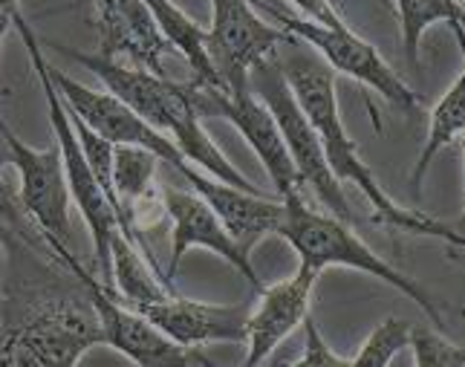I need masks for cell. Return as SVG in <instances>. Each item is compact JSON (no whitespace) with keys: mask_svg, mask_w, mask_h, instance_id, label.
<instances>
[{"mask_svg":"<svg viewBox=\"0 0 465 367\" xmlns=\"http://www.w3.org/2000/svg\"><path fill=\"white\" fill-rule=\"evenodd\" d=\"M411 336H413V324L405 322V318H384V322L367 336V342L361 344V350L356 356H350V364H367V367H384L391 364L393 356L402 347H411Z\"/></svg>","mask_w":465,"mask_h":367,"instance_id":"603a6c76","label":"cell"},{"mask_svg":"<svg viewBox=\"0 0 465 367\" xmlns=\"http://www.w3.org/2000/svg\"><path fill=\"white\" fill-rule=\"evenodd\" d=\"M249 84L269 104L272 114H275V119L281 124V134L286 139V148H290V154L295 159L303 185L312 191L318 203L324 205L330 214L352 223V209L344 197V185L332 174V168L327 163V154H324V142H321L312 119L307 116V110L301 107L290 78L283 73L281 58L275 55V58L258 64V67L249 73Z\"/></svg>","mask_w":465,"mask_h":367,"instance_id":"5b68a950","label":"cell"},{"mask_svg":"<svg viewBox=\"0 0 465 367\" xmlns=\"http://www.w3.org/2000/svg\"><path fill=\"white\" fill-rule=\"evenodd\" d=\"M180 177L197 191V194L212 205L217 212V217L226 223L229 232L237 237L240 243H243L249 252L252 246L263 241L266 234H278L281 232V223H283V214H286V205L283 200H266L263 194H254V191H246V188H237V185H229L212 174H200V168L194 163H188Z\"/></svg>","mask_w":465,"mask_h":367,"instance_id":"e0dca14e","label":"cell"},{"mask_svg":"<svg viewBox=\"0 0 465 367\" xmlns=\"http://www.w3.org/2000/svg\"><path fill=\"white\" fill-rule=\"evenodd\" d=\"M318 273L298 263V273L290 281L266 286L261 293V304L249 315V356L246 364L254 367L272 356L283 339H290L295 327H301L310 315V301L315 290Z\"/></svg>","mask_w":465,"mask_h":367,"instance_id":"2e32d148","label":"cell"},{"mask_svg":"<svg viewBox=\"0 0 465 367\" xmlns=\"http://www.w3.org/2000/svg\"><path fill=\"white\" fill-rule=\"evenodd\" d=\"M159 163H163V159L142 145H116L114 183L119 191V200L124 205V214H127V203H134L136 197H142L145 191L156 185L153 177H156Z\"/></svg>","mask_w":465,"mask_h":367,"instance_id":"7402d4cb","label":"cell"},{"mask_svg":"<svg viewBox=\"0 0 465 367\" xmlns=\"http://www.w3.org/2000/svg\"><path fill=\"white\" fill-rule=\"evenodd\" d=\"M21 0H0V15H4V24H12V15L18 12Z\"/></svg>","mask_w":465,"mask_h":367,"instance_id":"4316f807","label":"cell"},{"mask_svg":"<svg viewBox=\"0 0 465 367\" xmlns=\"http://www.w3.org/2000/svg\"><path fill=\"white\" fill-rule=\"evenodd\" d=\"M12 26L18 29L21 41L26 44V53L32 61V70H35L41 90H44V99H46V110H50V124L55 131V139L61 145L64 154V165H67V180H70V191H73V200L82 212L90 237H93V249H95V261H99V273L102 281L107 286H114V241L122 232V223L119 214L114 209V203L104 194V188L99 183V177L93 174L90 168V159L82 148V139L75 134V124L73 116L67 110V102L61 99V93L53 82V73H50V64L44 58L41 50V41L35 38L32 26L21 18V12L12 15Z\"/></svg>","mask_w":465,"mask_h":367,"instance_id":"277c9868","label":"cell"},{"mask_svg":"<svg viewBox=\"0 0 465 367\" xmlns=\"http://www.w3.org/2000/svg\"><path fill=\"white\" fill-rule=\"evenodd\" d=\"M142 315H148L151 322L168 332L173 342L185 347H203L212 342H246L249 339V307L234 304H200L171 293L163 301L139 307Z\"/></svg>","mask_w":465,"mask_h":367,"instance_id":"9a60e30c","label":"cell"},{"mask_svg":"<svg viewBox=\"0 0 465 367\" xmlns=\"http://www.w3.org/2000/svg\"><path fill=\"white\" fill-rule=\"evenodd\" d=\"M399 26H402L405 58L411 67L420 64V44L428 26L445 21L457 32L460 44H465V4L462 0H396Z\"/></svg>","mask_w":465,"mask_h":367,"instance_id":"44dd1931","label":"cell"},{"mask_svg":"<svg viewBox=\"0 0 465 367\" xmlns=\"http://www.w3.org/2000/svg\"><path fill=\"white\" fill-rule=\"evenodd\" d=\"M145 4L153 9L159 29L173 44L176 55H183L188 67L194 70V84L203 90H232L212 55V32L188 18L173 0H145Z\"/></svg>","mask_w":465,"mask_h":367,"instance_id":"ac0fdd59","label":"cell"},{"mask_svg":"<svg viewBox=\"0 0 465 367\" xmlns=\"http://www.w3.org/2000/svg\"><path fill=\"white\" fill-rule=\"evenodd\" d=\"M95 344H104V330L93 304L55 301L4 332L0 359L6 367H73Z\"/></svg>","mask_w":465,"mask_h":367,"instance_id":"52a82bcc","label":"cell"},{"mask_svg":"<svg viewBox=\"0 0 465 367\" xmlns=\"http://www.w3.org/2000/svg\"><path fill=\"white\" fill-rule=\"evenodd\" d=\"M212 55L229 87L249 84L258 64L275 58L286 44L298 41L281 26L261 18L254 0H212Z\"/></svg>","mask_w":465,"mask_h":367,"instance_id":"8fae6325","label":"cell"},{"mask_svg":"<svg viewBox=\"0 0 465 367\" xmlns=\"http://www.w3.org/2000/svg\"><path fill=\"white\" fill-rule=\"evenodd\" d=\"M281 64H283V73L290 78L301 107L307 110V116L312 119L321 142H324L327 163L335 177H339V183L356 185L364 194V200L373 205L376 220L388 223V226H393L399 232L422 234V237H437V241L465 249L462 232H457L451 226H442V223L430 220L420 212L402 209V205H396L381 191L379 180L373 177V171L367 168V163L359 156V145L352 142V136L344 127V119L339 114V99H335V75H332L335 70L330 64L318 53L310 55V53L298 50V41L290 44V53H286V58H281Z\"/></svg>","mask_w":465,"mask_h":367,"instance_id":"6da1fadb","label":"cell"},{"mask_svg":"<svg viewBox=\"0 0 465 367\" xmlns=\"http://www.w3.org/2000/svg\"><path fill=\"white\" fill-rule=\"evenodd\" d=\"M4 145L9 151V163L21 177V203L32 214V220L38 223L44 241L53 246V252L70 249L73 191H70L61 145L44 151L29 148L6 122H4Z\"/></svg>","mask_w":465,"mask_h":367,"instance_id":"30bf717a","label":"cell"},{"mask_svg":"<svg viewBox=\"0 0 465 367\" xmlns=\"http://www.w3.org/2000/svg\"><path fill=\"white\" fill-rule=\"evenodd\" d=\"M303 327H307V350H303V356L295 364H350V359L332 353L310 315H307V322H303Z\"/></svg>","mask_w":465,"mask_h":367,"instance_id":"d4e9b609","label":"cell"},{"mask_svg":"<svg viewBox=\"0 0 465 367\" xmlns=\"http://www.w3.org/2000/svg\"><path fill=\"white\" fill-rule=\"evenodd\" d=\"M114 283L122 301H127L136 310L153 304V301H163L173 293L165 278L151 266V261L124 234H119L114 241Z\"/></svg>","mask_w":465,"mask_h":367,"instance_id":"ffe728a7","label":"cell"},{"mask_svg":"<svg viewBox=\"0 0 465 367\" xmlns=\"http://www.w3.org/2000/svg\"><path fill=\"white\" fill-rule=\"evenodd\" d=\"M64 261V266L82 281L87 301L93 304L95 315H99L102 330H104V344L119 350L122 356L142 367H185V364H208L205 356H200L194 347H185L173 342L168 332L159 330L148 315H142L136 307H131L122 295L107 286L104 281H95L87 269L75 261L70 249L55 252Z\"/></svg>","mask_w":465,"mask_h":367,"instance_id":"ba28073f","label":"cell"},{"mask_svg":"<svg viewBox=\"0 0 465 367\" xmlns=\"http://www.w3.org/2000/svg\"><path fill=\"white\" fill-rule=\"evenodd\" d=\"M283 205H286V214H283L278 234L295 249L301 266L315 269L318 275L324 273L327 266L359 269V273L373 275L388 286H393V290H399L405 298H411L437 327L445 324L440 307L430 301V295L422 286L411 281L408 275H402L388 261H381L379 254L352 232L347 220L312 209V205H307V200H303V194L286 197Z\"/></svg>","mask_w":465,"mask_h":367,"instance_id":"3957f363","label":"cell"},{"mask_svg":"<svg viewBox=\"0 0 465 367\" xmlns=\"http://www.w3.org/2000/svg\"><path fill=\"white\" fill-rule=\"evenodd\" d=\"M460 315H462V318H465V310H460Z\"/></svg>","mask_w":465,"mask_h":367,"instance_id":"f1b7e54d","label":"cell"},{"mask_svg":"<svg viewBox=\"0 0 465 367\" xmlns=\"http://www.w3.org/2000/svg\"><path fill=\"white\" fill-rule=\"evenodd\" d=\"M462 134H465V70L457 75V82L448 87V93L440 99V104L430 110L425 148H422L420 159H416L413 174H411V191H413L416 200H420V194H422V180H425L430 163H434V156L440 151H445Z\"/></svg>","mask_w":465,"mask_h":367,"instance_id":"d6986e66","label":"cell"},{"mask_svg":"<svg viewBox=\"0 0 465 367\" xmlns=\"http://www.w3.org/2000/svg\"><path fill=\"white\" fill-rule=\"evenodd\" d=\"M290 4L303 15V18H312L318 24H344L341 15L335 12L332 0H290Z\"/></svg>","mask_w":465,"mask_h":367,"instance_id":"484cf974","label":"cell"},{"mask_svg":"<svg viewBox=\"0 0 465 367\" xmlns=\"http://www.w3.org/2000/svg\"><path fill=\"white\" fill-rule=\"evenodd\" d=\"M165 203H168V220H171V263H168V281L173 286V275L180 269L183 258L191 249H208L220 254L232 269H237L254 290L263 293L266 286L261 283L258 273L249 261V249L237 241L229 232V226L217 217V212L208 205L194 188L183 191V188H165Z\"/></svg>","mask_w":465,"mask_h":367,"instance_id":"4fadbf2b","label":"cell"},{"mask_svg":"<svg viewBox=\"0 0 465 367\" xmlns=\"http://www.w3.org/2000/svg\"><path fill=\"white\" fill-rule=\"evenodd\" d=\"M194 99H197L200 114L223 116L237 127L240 136L249 142V148L258 154L261 165L266 168L281 200L292 194H303L307 185H303L295 159L290 148H286L281 124L275 114L269 110V104L252 90V84H240L232 90H203L194 84Z\"/></svg>","mask_w":465,"mask_h":367,"instance_id":"9c48e42d","label":"cell"},{"mask_svg":"<svg viewBox=\"0 0 465 367\" xmlns=\"http://www.w3.org/2000/svg\"><path fill=\"white\" fill-rule=\"evenodd\" d=\"M50 73H53V82L61 93V99L70 107V114L82 116L93 131H99L110 142H116V145H142L153 151L176 174L191 163V159L176 148V142L168 134L156 131L151 122L142 119L116 93L84 87L82 82H75V78H70L67 73H61L55 67H50Z\"/></svg>","mask_w":465,"mask_h":367,"instance_id":"7c38bea8","label":"cell"},{"mask_svg":"<svg viewBox=\"0 0 465 367\" xmlns=\"http://www.w3.org/2000/svg\"><path fill=\"white\" fill-rule=\"evenodd\" d=\"M454 229H457V232H462V234H465V212H462V217H460V220H457V226H454Z\"/></svg>","mask_w":465,"mask_h":367,"instance_id":"83f0119b","label":"cell"},{"mask_svg":"<svg viewBox=\"0 0 465 367\" xmlns=\"http://www.w3.org/2000/svg\"><path fill=\"white\" fill-rule=\"evenodd\" d=\"M254 6L266 12L290 35L312 46L335 73L356 78L359 84L376 90L381 99H388L405 114H413L420 107V95L399 78V73H393V67L376 53L373 44L359 38L347 24H318L312 18H303V15H292L290 9L278 6L275 0H254Z\"/></svg>","mask_w":465,"mask_h":367,"instance_id":"8992f818","label":"cell"},{"mask_svg":"<svg viewBox=\"0 0 465 367\" xmlns=\"http://www.w3.org/2000/svg\"><path fill=\"white\" fill-rule=\"evenodd\" d=\"M55 50L78 61L93 75H99L110 93H116L122 102L131 104L142 119L156 127V131L168 134L176 142V148H180L197 168H203L205 174H212V177L229 185L261 194V188L252 185L243 174L229 163L226 154L214 145V139H208V134L203 131V122H200L203 114L194 99V84H176L168 75H156L151 70L131 67V64L110 61L99 53L95 55L75 53L64 44H55Z\"/></svg>","mask_w":465,"mask_h":367,"instance_id":"7a4b0ae2","label":"cell"},{"mask_svg":"<svg viewBox=\"0 0 465 367\" xmlns=\"http://www.w3.org/2000/svg\"><path fill=\"white\" fill-rule=\"evenodd\" d=\"M411 347H413V359L425 367H460V364H465V347L445 342L442 336H437V332L422 330V327H413Z\"/></svg>","mask_w":465,"mask_h":367,"instance_id":"cb8c5ba5","label":"cell"},{"mask_svg":"<svg viewBox=\"0 0 465 367\" xmlns=\"http://www.w3.org/2000/svg\"><path fill=\"white\" fill-rule=\"evenodd\" d=\"M95 21L102 44L99 55L110 61L124 58L131 67L165 75L163 58L176 50L145 0H95Z\"/></svg>","mask_w":465,"mask_h":367,"instance_id":"5bb4252c","label":"cell"}]
</instances>
